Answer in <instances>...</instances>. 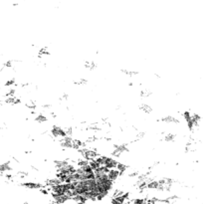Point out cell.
<instances>
[{"instance_id": "cell-1", "label": "cell", "mask_w": 203, "mask_h": 204, "mask_svg": "<svg viewBox=\"0 0 203 204\" xmlns=\"http://www.w3.org/2000/svg\"><path fill=\"white\" fill-rule=\"evenodd\" d=\"M97 161L99 163L100 166L108 169H112V168H116L118 162L114 159L113 157H108V156H98Z\"/></svg>"}, {"instance_id": "cell-2", "label": "cell", "mask_w": 203, "mask_h": 204, "mask_svg": "<svg viewBox=\"0 0 203 204\" xmlns=\"http://www.w3.org/2000/svg\"><path fill=\"white\" fill-rule=\"evenodd\" d=\"M60 145L64 148H73L74 147V140L70 136H66L61 138Z\"/></svg>"}, {"instance_id": "cell-3", "label": "cell", "mask_w": 203, "mask_h": 204, "mask_svg": "<svg viewBox=\"0 0 203 204\" xmlns=\"http://www.w3.org/2000/svg\"><path fill=\"white\" fill-rule=\"evenodd\" d=\"M51 133H52V134L55 136V138H64V136H67L66 129H63V127H59V126L53 127Z\"/></svg>"}, {"instance_id": "cell-4", "label": "cell", "mask_w": 203, "mask_h": 204, "mask_svg": "<svg viewBox=\"0 0 203 204\" xmlns=\"http://www.w3.org/2000/svg\"><path fill=\"white\" fill-rule=\"evenodd\" d=\"M127 150V145H123V143H122V145H115V148H114V151H113V155L114 156H121L123 152H125Z\"/></svg>"}, {"instance_id": "cell-5", "label": "cell", "mask_w": 203, "mask_h": 204, "mask_svg": "<svg viewBox=\"0 0 203 204\" xmlns=\"http://www.w3.org/2000/svg\"><path fill=\"white\" fill-rule=\"evenodd\" d=\"M120 174H122V173H121V171L118 170V168H112V169H109L108 177L109 180L115 181V180L118 179V177L120 176Z\"/></svg>"}, {"instance_id": "cell-6", "label": "cell", "mask_w": 203, "mask_h": 204, "mask_svg": "<svg viewBox=\"0 0 203 204\" xmlns=\"http://www.w3.org/2000/svg\"><path fill=\"white\" fill-rule=\"evenodd\" d=\"M22 185L24 187H26L27 189H41L42 187H43L41 184H39V183H37V182H33V181H27V182L23 183Z\"/></svg>"}, {"instance_id": "cell-7", "label": "cell", "mask_w": 203, "mask_h": 204, "mask_svg": "<svg viewBox=\"0 0 203 204\" xmlns=\"http://www.w3.org/2000/svg\"><path fill=\"white\" fill-rule=\"evenodd\" d=\"M161 120L165 124H178L179 120L174 117H171V115H167V117L162 118Z\"/></svg>"}, {"instance_id": "cell-8", "label": "cell", "mask_w": 203, "mask_h": 204, "mask_svg": "<svg viewBox=\"0 0 203 204\" xmlns=\"http://www.w3.org/2000/svg\"><path fill=\"white\" fill-rule=\"evenodd\" d=\"M35 120H36L37 122H39V124H44V122H47V118H46V115H42V113H39V115L35 118Z\"/></svg>"}, {"instance_id": "cell-9", "label": "cell", "mask_w": 203, "mask_h": 204, "mask_svg": "<svg viewBox=\"0 0 203 204\" xmlns=\"http://www.w3.org/2000/svg\"><path fill=\"white\" fill-rule=\"evenodd\" d=\"M139 108H141V110L142 111V112H144V113H149L151 112V106H149V105H146V104H141V106H139Z\"/></svg>"}, {"instance_id": "cell-10", "label": "cell", "mask_w": 203, "mask_h": 204, "mask_svg": "<svg viewBox=\"0 0 203 204\" xmlns=\"http://www.w3.org/2000/svg\"><path fill=\"white\" fill-rule=\"evenodd\" d=\"M174 140H175V134H173V133H167L164 136L165 141H173Z\"/></svg>"}, {"instance_id": "cell-11", "label": "cell", "mask_w": 203, "mask_h": 204, "mask_svg": "<svg viewBox=\"0 0 203 204\" xmlns=\"http://www.w3.org/2000/svg\"><path fill=\"white\" fill-rule=\"evenodd\" d=\"M85 67L88 68L89 70H94L96 67H97V65H96L94 62H87V63L85 64Z\"/></svg>"}, {"instance_id": "cell-12", "label": "cell", "mask_w": 203, "mask_h": 204, "mask_svg": "<svg viewBox=\"0 0 203 204\" xmlns=\"http://www.w3.org/2000/svg\"><path fill=\"white\" fill-rule=\"evenodd\" d=\"M150 91H148V90H142V91L141 92V96L142 97V98H148V97L150 96Z\"/></svg>"}, {"instance_id": "cell-13", "label": "cell", "mask_w": 203, "mask_h": 204, "mask_svg": "<svg viewBox=\"0 0 203 204\" xmlns=\"http://www.w3.org/2000/svg\"><path fill=\"white\" fill-rule=\"evenodd\" d=\"M87 83H88V81L86 80V79H80L79 81H77L76 84L79 86H85V85H87Z\"/></svg>"}]
</instances>
